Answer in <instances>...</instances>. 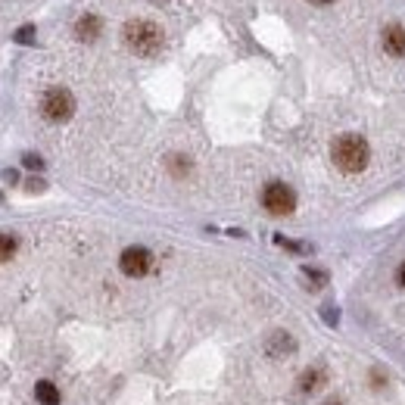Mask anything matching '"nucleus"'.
Instances as JSON below:
<instances>
[{
	"mask_svg": "<svg viewBox=\"0 0 405 405\" xmlns=\"http://www.w3.org/2000/svg\"><path fill=\"white\" fill-rule=\"evenodd\" d=\"M368 144H365V137L358 135H340L334 141V147H330V159H334V165L340 171H346V175H358V171L368 165Z\"/></svg>",
	"mask_w": 405,
	"mask_h": 405,
	"instance_id": "nucleus-1",
	"label": "nucleus"
},
{
	"mask_svg": "<svg viewBox=\"0 0 405 405\" xmlns=\"http://www.w3.org/2000/svg\"><path fill=\"white\" fill-rule=\"evenodd\" d=\"M122 35L128 50L137 53V56H156L162 50V29L156 22H150V19H131Z\"/></svg>",
	"mask_w": 405,
	"mask_h": 405,
	"instance_id": "nucleus-2",
	"label": "nucleus"
},
{
	"mask_svg": "<svg viewBox=\"0 0 405 405\" xmlns=\"http://www.w3.org/2000/svg\"><path fill=\"white\" fill-rule=\"evenodd\" d=\"M262 206L277 218L290 215V212L296 209V194L284 181H271V184H265V190H262Z\"/></svg>",
	"mask_w": 405,
	"mask_h": 405,
	"instance_id": "nucleus-3",
	"label": "nucleus"
},
{
	"mask_svg": "<svg viewBox=\"0 0 405 405\" xmlns=\"http://www.w3.org/2000/svg\"><path fill=\"white\" fill-rule=\"evenodd\" d=\"M41 112L50 122H69L72 112H75V97L66 88H50L41 100Z\"/></svg>",
	"mask_w": 405,
	"mask_h": 405,
	"instance_id": "nucleus-4",
	"label": "nucleus"
},
{
	"mask_svg": "<svg viewBox=\"0 0 405 405\" xmlns=\"http://www.w3.org/2000/svg\"><path fill=\"white\" fill-rule=\"evenodd\" d=\"M119 268H122V275H128V277H144L147 271L153 268V256H150V250H144V247H128L122 253V259H119Z\"/></svg>",
	"mask_w": 405,
	"mask_h": 405,
	"instance_id": "nucleus-5",
	"label": "nucleus"
},
{
	"mask_svg": "<svg viewBox=\"0 0 405 405\" xmlns=\"http://www.w3.org/2000/svg\"><path fill=\"white\" fill-rule=\"evenodd\" d=\"M324 383H328V371H324L321 365H315V368L303 371V377H300V393L303 396H312V393H318V390H324Z\"/></svg>",
	"mask_w": 405,
	"mask_h": 405,
	"instance_id": "nucleus-6",
	"label": "nucleus"
},
{
	"mask_svg": "<svg viewBox=\"0 0 405 405\" xmlns=\"http://www.w3.org/2000/svg\"><path fill=\"white\" fill-rule=\"evenodd\" d=\"M100 29H103V22H100V16H94V13H84V16L75 22L78 41H97V38H100Z\"/></svg>",
	"mask_w": 405,
	"mask_h": 405,
	"instance_id": "nucleus-7",
	"label": "nucleus"
},
{
	"mask_svg": "<svg viewBox=\"0 0 405 405\" xmlns=\"http://www.w3.org/2000/svg\"><path fill=\"white\" fill-rule=\"evenodd\" d=\"M383 50L390 56H405V25H390L383 29Z\"/></svg>",
	"mask_w": 405,
	"mask_h": 405,
	"instance_id": "nucleus-8",
	"label": "nucleus"
},
{
	"mask_svg": "<svg viewBox=\"0 0 405 405\" xmlns=\"http://www.w3.org/2000/svg\"><path fill=\"white\" fill-rule=\"evenodd\" d=\"M265 349H268V356H271V358H284V356L293 353L296 343H293V337H290V334L277 330V334H271V340L265 343Z\"/></svg>",
	"mask_w": 405,
	"mask_h": 405,
	"instance_id": "nucleus-9",
	"label": "nucleus"
},
{
	"mask_svg": "<svg viewBox=\"0 0 405 405\" xmlns=\"http://www.w3.org/2000/svg\"><path fill=\"white\" fill-rule=\"evenodd\" d=\"M35 399L41 402V405H59V390H56V383H50V381H38V387H35Z\"/></svg>",
	"mask_w": 405,
	"mask_h": 405,
	"instance_id": "nucleus-10",
	"label": "nucleus"
},
{
	"mask_svg": "<svg viewBox=\"0 0 405 405\" xmlns=\"http://www.w3.org/2000/svg\"><path fill=\"white\" fill-rule=\"evenodd\" d=\"M16 237L13 234H0V262H10L13 256H16Z\"/></svg>",
	"mask_w": 405,
	"mask_h": 405,
	"instance_id": "nucleus-11",
	"label": "nucleus"
},
{
	"mask_svg": "<svg viewBox=\"0 0 405 405\" xmlns=\"http://www.w3.org/2000/svg\"><path fill=\"white\" fill-rule=\"evenodd\" d=\"M16 41L19 44H31V41H35V29H31V25H22V29L16 31Z\"/></svg>",
	"mask_w": 405,
	"mask_h": 405,
	"instance_id": "nucleus-12",
	"label": "nucleus"
},
{
	"mask_svg": "<svg viewBox=\"0 0 405 405\" xmlns=\"http://www.w3.org/2000/svg\"><path fill=\"white\" fill-rule=\"evenodd\" d=\"M25 165H29V169H44V159L41 156H35V153H29V156L22 159Z\"/></svg>",
	"mask_w": 405,
	"mask_h": 405,
	"instance_id": "nucleus-13",
	"label": "nucleus"
},
{
	"mask_svg": "<svg viewBox=\"0 0 405 405\" xmlns=\"http://www.w3.org/2000/svg\"><path fill=\"white\" fill-rule=\"evenodd\" d=\"M396 281H399V287H405V262L399 265V271H396Z\"/></svg>",
	"mask_w": 405,
	"mask_h": 405,
	"instance_id": "nucleus-14",
	"label": "nucleus"
},
{
	"mask_svg": "<svg viewBox=\"0 0 405 405\" xmlns=\"http://www.w3.org/2000/svg\"><path fill=\"white\" fill-rule=\"evenodd\" d=\"M324 405H346V402H343V399H328Z\"/></svg>",
	"mask_w": 405,
	"mask_h": 405,
	"instance_id": "nucleus-15",
	"label": "nucleus"
},
{
	"mask_svg": "<svg viewBox=\"0 0 405 405\" xmlns=\"http://www.w3.org/2000/svg\"><path fill=\"white\" fill-rule=\"evenodd\" d=\"M309 3H318V6H324V3H334V0H309Z\"/></svg>",
	"mask_w": 405,
	"mask_h": 405,
	"instance_id": "nucleus-16",
	"label": "nucleus"
},
{
	"mask_svg": "<svg viewBox=\"0 0 405 405\" xmlns=\"http://www.w3.org/2000/svg\"><path fill=\"white\" fill-rule=\"evenodd\" d=\"M156 3H162V0H156Z\"/></svg>",
	"mask_w": 405,
	"mask_h": 405,
	"instance_id": "nucleus-17",
	"label": "nucleus"
}]
</instances>
